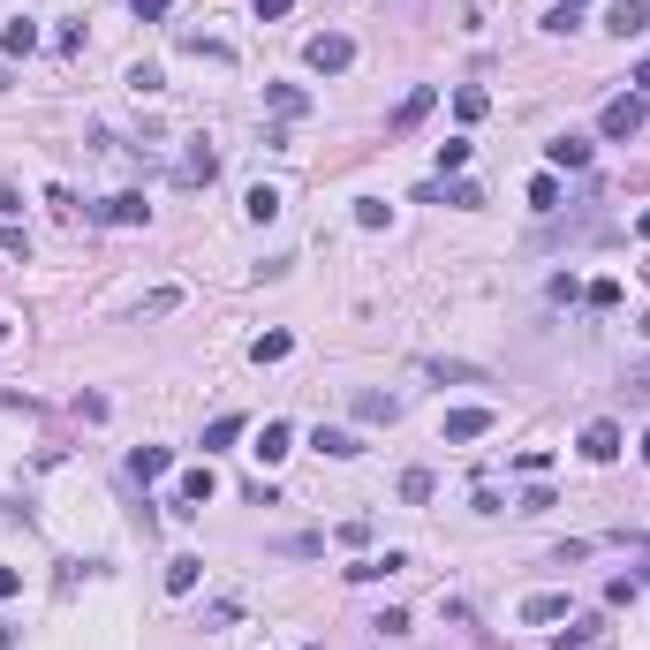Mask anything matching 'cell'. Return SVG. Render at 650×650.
<instances>
[{
  "mask_svg": "<svg viewBox=\"0 0 650 650\" xmlns=\"http://www.w3.org/2000/svg\"><path fill=\"white\" fill-rule=\"evenodd\" d=\"M303 61H310L318 76H341L348 61H356V38H341V31H318V38L303 46Z\"/></svg>",
  "mask_w": 650,
  "mask_h": 650,
  "instance_id": "obj_1",
  "label": "cell"
},
{
  "mask_svg": "<svg viewBox=\"0 0 650 650\" xmlns=\"http://www.w3.org/2000/svg\"><path fill=\"white\" fill-rule=\"evenodd\" d=\"M84 212L99 227H144V220H152V205H144L137 189H121V197H106V205H84Z\"/></svg>",
  "mask_w": 650,
  "mask_h": 650,
  "instance_id": "obj_2",
  "label": "cell"
},
{
  "mask_svg": "<svg viewBox=\"0 0 650 650\" xmlns=\"http://www.w3.org/2000/svg\"><path fill=\"white\" fill-rule=\"evenodd\" d=\"M598 129H605V137H613V144H628L635 129H643V99H605Z\"/></svg>",
  "mask_w": 650,
  "mask_h": 650,
  "instance_id": "obj_3",
  "label": "cell"
},
{
  "mask_svg": "<svg viewBox=\"0 0 650 650\" xmlns=\"http://www.w3.org/2000/svg\"><path fill=\"white\" fill-rule=\"evenodd\" d=\"M431 106H439V91H431V84H416V91H409V99H401V106H394V121H386V137H409V129H416V121H424V114H431Z\"/></svg>",
  "mask_w": 650,
  "mask_h": 650,
  "instance_id": "obj_4",
  "label": "cell"
},
{
  "mask_svg": "<svg viewBox=\"0 0 650 650\" xmlns=\"http://www.w3.org/2000/svg\"><path fill=\"white\" fill-rule=\"evenodd\" d=\"M605 31H620V38L650 31V0H613V8H605Z\"/></svg>",
  "mask_w": 650,
  "mask_h": 650,
  "instance_id": "obj_5",
  "label": "cell"
},
{
  "mask_svg": "<svg viewBox=\"0 0 650 650\" xmlns=\"http://www.w3.org/2000/svg\"><path fill=\"white\" fill-rule=\"evenodd\" d=\"M212 492H220V477H212V469H189V477H182V492H174V514H197Z\"/></svg>",
  "mask_w": 650,
  "mask_h": 650,
  "instance_id": "obj_6",
  "label": "cell"
},
{
  "mask_svg": "<svg viewBox=\"0 0 650 650\" xmlns=\"http://www.w3.org/2000/svg\"><path fill=\"white\" fill-rule=\"evenodd\" d=\"M484 431H492V409H446V439H454V446L484 439Z\"/></svg>",
  "mask_w": 650,
  "mask_h": 650,
  "instance_id": "obj_7",
  "label": "cell"
},
{
  "mask_svg": "<svg viewBox=\"0 0 650 650\" xmlns=\"http://www.w3.org/2000/svg\"><path fill=\"white\" fill-rule=\"evenodd\" d=\"M212 174H220V152L189 144V152H182V189H212Z\"/></svg>",
  "mask_w": 650,
  "mask_h": 650,
  "instance_id": "obj_8",
  "label": "cell"
},
{
  "mask_svg": "<svg viewBox=\"0 0 650 650\" xmlns=\"http://www.w3.org/2000/svg\"><path fill=\"white\" fill-rule=\"evenodd\" d=\"M514 620H530V628H545V620H567V598H560V590H537V598L514 605Z\"/></svg>",
  "mask_w": 650,
  "mask_h": 650,
  "instance_id": "obj_9",
  "label": "cell"
},
{
  "mask_svg": "<svg viewBox=\"0 0 650 650\" xmlns=\"http://www.w3.org/2000/svg\"><path fill=\"white\" fill-rule=\"evenodd\" d=\"M310 446H318V454H333V462H356V454H363V439H356V431H333V424H318V431H310Z\"/></svg>",
  "mask_w": 650,
  "mask_h": 650,
  "instance_id": "obj_10",
  "label": "cell"
},
{
  "mask_svg": "<svg viewBox=\"0 0 650 650\" xmlns=\"http://www.w3.org/2000/svg\"><path fill=\"white\" fill-rule=\"evenodd\" d=\"M242 212H250L257 227H273V220H280V189H273V182H257L250 197H242Z\"/></svg>",
  "mask_w": 650,
  "mask_h": 650,
  "instance_id": "obj_11",
  "label": "cell"
},
{
  "mask_svg": "<svg viewBox=\"0 0 650 650\" xmlns=\"http://www.w3.org/2000/svg\"><path fill=\"white\" fill-rule=\"evenodd\" d=\"M582 454H590V462H613L620 454V424H590L582 431Z\"/></svg>",
  "mask_w": 650,
  "mask_h": 650,
  "instance_id": "obj_12",
  "label": "cell"
},
{
  "mask_svg": "<svg viewBox=\"0 0 650 650\" xmlns=\"http://www.w3.org/2000/svg\"><path fill=\"white\" fill-rule=\"evenodd\" d=\"M197 575H205V560H197V552L167 560V590H174V598H189V590H197Z\"/></svg>",
  "mask_w": 650,
  "mask_h": 650,
  "instance_id": "obj_13",
  "label": "cell"
},
{
  "mask_svg": "<svg viewBox=\"0 0 650 650\" xmlns=\"http://www.w3.org/2000/svg\"><path fill=\"white\" fill-rule=\"evenodd\" d=\"M545 159L575 174V167H590V144H582V137H552V144H545Z\"/></svg>",
  "mask_w": 650,
  "mask_h": 650,
  "instance_id": "obj_14",
  "label": "cell"
},
{
  "mask_svg": "<svg viewBox=\"0 0 650 650\" xmlns=\"http://www.w3.org/2000/svg\"><path fill=\"white\" fill-rule=\"evenodd\" d=\"M295 356V333H257L250 341V363H288Z\"/></svg>",
  "mask_w": 650,
  "mask_h": 650,
  "instance_id": "obj_15",
  "label": "cell"
},
{
  "mask_svg": "<svg viewBox=\"0 0 650 650\" xmlns=\"http://www.w3.org/2000/svg\"><path fill=\"white\" fill-rule=\"evenodd\" d=\"M129 469L152 484V477H167V469H174V454H167V446H137V454H129Z\"/></svg>",
  "mask_w": 650,
  "mask_h": 650,
  "instance_id": "obj_16",
  "label": "cell"
},
{
  "mask_svg": "<svg viewBox=\"0 0 650 650\" xmlns=\"http://www.w3.org/2000/svg\"><path fill=\"white\" fill-rule=\"evenodd\" d=\"M356 416H363V424H394L401 401H394V394H356Z\"/></svg>",
  "mask_w": 650,
  "mask_h": 650,
  "instance_id": "obj_17",
  "label": "cell"
},
{
  "mask_svg": "<svg viewBox=\"0 0 650 650\" xmlns=\"http://www.w3.org/2000/svg\"><path fill=\"white\" fill-rule=\"evenodd\" d=\"M265 99H273V114H280V121L310 114V91H295V84H273V91H265Z\"/></svg>",
  "mask_w": 650,
  "mask_h": 650,
  "instance_id": "obj_18",
  "label": "cell"
},
{
  "mask_svg": "<svg viewBox=\"0 0 650 650\" xmlns=\"http://www.w3.org/2000/svg\"><path fill=\"white\" fill-rule=\"evenodd\" d=\"M424 205H462V212H469V205H484V189H477V182H454V189H424Z\"/></svg>",
  "mask_w": 650,
  "mask_h": 650,
  "instance_id": "obj_19",
  "label": "cell"
},
{
  "mask_svg": "<svg viewBox=\"0 0 650 650\" xmlns=\"http://www.w3.org/2000/svg\"><path fill=\"white\" fill-rule=\"evenodd\" d=\"M288 439H295L288 424H265V431H257V446H250V454H257V462H280V454H288Z\"/></svg>",
  "mask_w": 650,
  "mask_h": 650,
  "instance_id": "obj_20",
  "label": "cell"
},
{
  "mask_svg": "<svg viewBox=\"0 0 650 650\" xmlns=\"http://www.w3.org/2000/svg\"><path fill=\"white\" fill-rule=\"evenodd\" d=\"M620 394H628L635 409H650V356H643V363H628V378H620Z\"/></svg>",
  "mask_w": 650,
  "mask_h": 650,
  "instance_id": "obj_21",
  "label": "cell"
},
{
  "mask_svg": "<svg viewBox=\"0 0 650 650\" xmlns=\"http://www.w3.org/2000/svg\"><path fill=\"white\" fill-rule=\"evenodd\" d=\"M174 310H182V288H152L137 303V318H174Z\"/></svg>",
  "mask_w": 650,
  "mask_h": 650,
  "instance_id": "obj_22",
  "label": "cell"
},
{
  "mask_svg": "<svg viewBox=\"0 0 650 650\" xmlns=\"http://www.w3.org/2000/svg\"><path fill=\"white\" fill-rule=\"evenodd\" d=\"M242 439V416H212L205 424V446H235Z\"/></svg>",
  "mask_w": 650,
  "mask_h": 650,
  "instance_id": "obj_23",
  "label": "cell"
},
{
  "mask_svg": "<svg viewBox=\"0 0 650 650\" xmlns=\"http://www.w3.org/2000/svg\"><path fill=\"white\" fill-rule=\"evenodd\" d=\"M0 46H8V53H31V46H38V23H8V31H0Z\"/></svg>",
  "mask_w": 650,
  "mask_h": 650,
  "instance_id": "obj_24",
  "label": "cell"
},
{
  "mask_svg": "<svg viewBox=\"0 0 650 650\" xmlns=\"http://www.w3.org/2000/svg\"><path fill=\"white\" fill-rule=\"evenodd\" d=\"M182 46H189V53H205V61H235V53H227L220 38H205V31H182Z\"/></svg>",
  "mask_w": 650,
  "mask_h": 650,
  "instance_id": "obj_25",
  "label": "cell"
},
{
  "mask_svg": "<svg viewBox=\"0 0 650 650\" xmlns=\"http://www.w3.org/2000/svg\"><path fill=\"white\" fill-rule=\"evenodd\" d=\"M439 167L462 174V167H469V137H446V144H439Z\"/></svg>",
  "mask_w": 650,
  "mask_h": 650,
  "instance_id": "obj_26",
  "label": "cell"
},
{
  "mask_svg": "<svg viewBox=\"0 0 650 650\" xmlns=\"http://www.w3.org/2000/svg\"><path fill=\"white\" fill-rule=\"evenodd\" d=\"M401 499H409V507H424V499H431V469H409V477H401Z\"/></svg>",
  "mask_w": 650,
  "mask_h": 650,
  "instance_id": "obj_27",
  "label": "cell"
},
{
  "mask_svg": "<svg viewBox=\"0 0 650 650\" xmlns=\"http://www.w3.org/2000/svg\"><path fill=\"white\" fill-rule=\"evenodd\" d=\"M530 205H537V212L560 205V182H552V174H537V182H530Z\"/></svg>",
  "mask_w": 650,
  "mask_h": 650,
  "instance_id": "obj_28",
  "label": "cell"
},
{
  "mask_svg": "<svg viewBox=\"0 0 650 650\" xmlns=\"http://www.w3.org/2000/svg\"><path fill=\"white\" fill-rule=\"evenodd\" d=\"M635 590H643V582H635V575H613V582H605V605H628Z\"/></svg>",
  "mask_w": 650,
  "mask_h": 650,
  "instance_id": "obj_29",
  "label": "cell"
},
{
  "mask_svg": "<svg viewBox=\"0 0 650 650\" xmlns=\"http://www.w3.org/2000/svg\"><path fill=\"white\" fill-rule=\"evenodd\" d=\"M582 295H590V303H598V310H613V303H620V280H590V288H582Z\"/></svg>",
  "mask_w": 650,
  "mask_h": 650,
  "instance_id": "obj_30",
  "label": "cell"
},
{
  "mask_svg": "<svg viewBox=\"0 0 650 650\" xmlns=\"http://www.w3.org/2000/svg\"><path fill=\"white\" fill-rule=\"evenodd\" d=\"M235 613H242L235 598H212V605H205V628H227V620H235Z\"/></svg>",
  "mask_w": 650,
  "mask_h": 650,
  "instance_id": "obj_31",
  "label": "cell"
},
{
  "mask_svg": "<svg viewBox=\"0 0 650 650\" xmlns=\"http://www.w3.org/2000/svg\"><path fill=\"white\" fill-rule=\"evenodd\" d=\"M484 106H492L484 91H462V99H454V114H462V121H484Z\"/></svg>",
  "mask_w": 650,
  "mask_h": 650,
  "instance_id": "obj_32",
  "label": "cell"
},
{
  "mask_svg": "<svg viewBox=\"0 0 650 650\" xmlns=\"http://www.w3.org/2000/svg\"><path fill=\"white\" fill-rule=\"evenodd\" d=\"M598 635H605V628H598V620H582V628H575V635H567V643H560V650H590V643H598Z\"/></svg>",
  "mask_w": 650,
  "mask_h": 650,
  "instance_id": "obj_33",
  "label": "cell"
},
{
  "mask_svg": "<svg viewBox=\"0 0 650 650\" xmlns=\"http://www.w3.org/2000/svg\"><path fill=\"white\" fill-rule=\"evenodd\" d=\"M129 8H137V23H159V16L174 8V0H129Z\"/></svg>",
  "mask_w": 650,
  "mask_h": 650,
  "instance_id": "obj_34",
  "label": "cell"
},
{
  "mask_svg": "<svg viewBox=\"0 0 650 650\" xmlns=\"http://www.w3.org/2000/svg\"><path fill=\"white\" fill-rule=\"evenodd\" d=\"M257 16L273 23V16H288V0H257Z\"/></svg>",
  "mask_w": 650,
  "mask_h": 650,
  "instance_id": "obj_35",
  "label": "cell"
},
{
  "mask_svg": "<svg viewBox=\"0 0 650 650\" xmlns=\"http://www.w3.org/2000/svg\"><path fill=\"white\" fill-rule=\"evenodd\" d=\"M16 582H23L16 567H0V598H16Z\"/></svg>",
  "mask_w": 650,
  "mask_h": 650,
  "instance_id": "obj_36",
  "label": "cell"
},
{
  "mask_svg": "<svg viewBox=\"0 0 650 650\" xmlns=\"http://www.w3.org/2000/svg\"><path fill=\"white\" fill-rule=\"evenodd\" d=\"M635 91H643V99H650V61H643V69H635Z\"/></svg>",
  "mask_w": 650,
  "mask_h": 650,
  "instance_id": "obj_37",
  "label": "cell"
},
{
  "mask_svg": "<svg viewBox=\"0 0 650 650\" xmlns=\"http://www.w3.org/2000/svg\"><path fill=\"white\" fill-rule=\"evenodd\" d=\"M635 235H643V242H650V212H643V220H635Z\"/></svg>",
  "mask_w": 650,
  "mask_h": 650,
  "instance_id": "obj_38",
  "label": "cell"
},
{
  "mask_svg": "<svg viewBox=\"0 0 650 650\" xmlns=\"http://www.w3.org/2000/svg\"><path fill=\"white\" fill-rule=\"evenodd\" d=\"M560 8H590V0H560Z\"/></svg>",
  "mask_w": 650,
  "mask_h": 650,
  "instance_id": "obj_39",
  "label": "cell"
},
{
  "mask_svg": "<svg viewBox=\"0 0 650 650\" xmlns=\"http://www.w3.org/2000/svg\"><path fill=\"white\" fill-rule=\"evenodd\" d=\"M643 462H650V431H643Z\"/></svg>",
  "mask_w": 650,
  "mask_h": 650,
  "instance_id": "obj_40",
  "label": "cell"
},
{
  "mask_svg": "<svg viewBox=\"0 0 650 650\" xmlns=\"http://www.w3.org/2000/svg\"><path fill=\"white\" fill-rule=\"evenodd\" d=\"M0 341H8V318H0Z\"/></svg>",
  "mask_w": 650,
  "mask_h": 650,
  "instance_id": "obj_41",
  "label": "cell"
},
{
  "mask_svg": "<svg viewBox=\"0 0 650 650\" xmlns=\"http://www.w3.org/2000/svg\"><path fill=\"white\" fill-rule=\"evenodd\" d=\"M635 582H650V567H643V575H635Z\"/></svg>",
  "mask_w": 650,
  "mask_h": 650,
  "instance_id": "obj_42",
  "label": "cell"
}]
</instances>
